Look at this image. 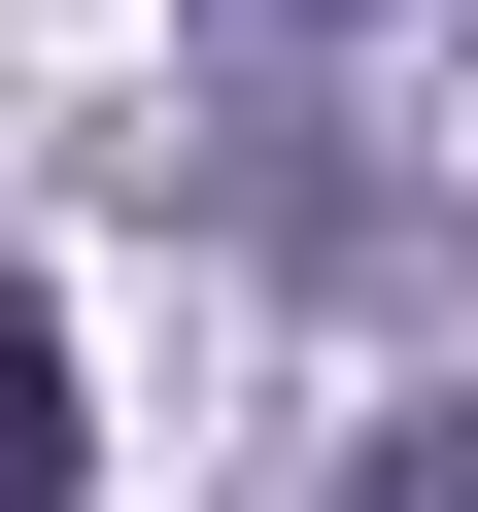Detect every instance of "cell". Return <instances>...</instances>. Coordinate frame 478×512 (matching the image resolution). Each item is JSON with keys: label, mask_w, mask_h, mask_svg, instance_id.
<instances>
[{"label": "cell", "mask_w": 478, "mask_h": 512, "mask_svg": "<svg viewBox=\"0 0 478 512\" xmlns=\"http://www.w3.org/2000/svg\"><path fill=\"white\" fill-rule=\"evenodd\" d=\"M0 512H69V342L0 308Z\"/></svg>", "instance_id": "1"}, {"label": "cell", "mask_w": 478, "mask_h": 512, "mask_svg": "<svg viewBox=\"0 0 478 512\" xmlns=\"http://www.w3.org/2000/svg\"><path fill=\"white\" fill-rule=\"evenodd\" d=\"M308 512H478V410H410V444H342Z\"/></svg>", "instance_id": "2"}]
</instances>
